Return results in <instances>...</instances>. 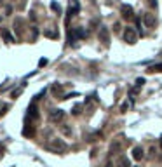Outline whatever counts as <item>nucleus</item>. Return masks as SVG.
Returning a JSON list of instances; mask_svg holds the SVG:
<instances>
[{
    "label": "nucleus",
    "instance_id": "nucleus-9",
    "mask_svg": "<svg viewBox=\"0 0 162 167\" xmlns=\"http://www.w3.org/2000/svg\"><path fill=\"white\" fill-rule=\"evenodd\" d=\"M120 139H115L114 143H112V146H110V153H112V155H114V153H117V151L120 150Z\"/></svg>",
    "mask_w": 162,
    "mask_h": 167
},
{
    "label": "nucleus",
    "instance_id": "nucleus-6",
    "mask_svg": "<svg viewBox=\"0 0 162 167\" xmlns=\"http://www.w3.org/2000/svg\"><path fill=\"white\" fill-rule=\"evenodd\" d=\"M131 155H133V158H134V160H143L145 151H143V148H141V146H136V148H133Z\"/></svg>",
    "mask_w": 162,
    "mask_h": 167
},
{
    "label": "nucleus",
    "instance_id": "nucleus-19",
    "mask_svg": "<svg viewBox=\"0 0 162 167\" xmlns=\"http://www.w3.org/2000/svg\"><path fill=\"white\" fill-rule=\"evenodd\" d=\"M80 110H82V106H80V104H77V106L73 108V115H79V113H80Z\"/></svg>",
    "mask_w": 162,
    "mask_h": 167
},
{
    "label": "nucleus",
    "instance_id": "nucleus-14",
    "mask_svg": "<svg viewBox=\"0 0 162 167\" xmlns=\"http://www.w3.org/2000/svg\"><path fill=\"white\" fill-rule=\"evenodd\" d=\"M4 38H6L7 44H12V42H14V38H12V35L9 32H4Z\"/></svg>",
    "mask_w": 162,
    "mask_h": 167
},
{
    "label": "nucleus",
    "instance_id": "nucleus-21",
    "mask_svg": "<svg viewBox=\"0 0 162 167\" xmlns=\"http://www.w3.org/2000/svg\"><path fill=\"white\" fill-rule=\"evenodd\" d=\"M143 84H145V78H136V85L138 87H141Z\"/></svg>",
    "mask_w": 162,
    "mask_h": 167
},
{
    "label": "nucleus",
    "instance_id": "nucleus-4",
    "mask_svg": "<svg viewBox=\"0 0 162 167\" xmlns=\"http://www.w3.org/2000/svg\"><path fill=\"white\" fill-rule=\"evenodd\" d=\"M49 117H51L52 122H61V120L65 119V112H63V110H51Z\"/></svg>",
    "mask_w": 162,
    "mask_h": 167
},
{
    "label": "nucleus",
    "instance_id": "nucleus-27",
    "mask_svg": "<svg viewBox=\"0 0 162 167\" xmlns=\"http://www.w3.org/2000/svg\"><path fill=\"white\" fill-rule=\"evenodd\" d=\"M134 167H136V165H134Z\"/></svg>",
    "mask_w": 162,
    "mask_h": 167
},
{
    "label": "nucleus",
    "instance_id": "nucleus-2",
    "mask_svg": "<svg viewBox=\"0 0 162 167\" xmlns=\"http://www.w3.org/2000/svg\"><path fill=\"white\" fill-rule=\"evenodd\" d=\"M124 40L127 44H134L136 40H138V33H136L134 28H131V26L125 28V30H124Z\"/></svg>",
    "mask_w": 162,
    "mask_h": 167
},
{
    "label": "nucleus",
    "instance_id": "nucleus-11",
    "mask_svg": "<svg viewBox=\"0 0 162 167\" xmlns=\"http://www.w3.org/2000/svg\"><path fill=\"white\" fill-rule=\"evenodd\" d=\"M30 115H32V119H38V112H37V106L35 104L30 106Z\"/></svg>",
    "mask_w": 162,
    "mask_h": 167
},
{
    "label": "nucleus",
    "instance_id": "nucleus-3",
    "mask_svg": "<svg viewBox=\"0 0 162 167\" xmlns=\"http://www.w3.org/2000/svg\"><path fill=\"white\" fill-rule=\"evenodd\" d=\"M120 14H122V17H124V19H127V21H129V19H133V17H134V9H133L131 6H127V4H124V6L120 7Z\"/></svg>",
    "mask_w": 162,
    "mask_h": 167
},
{
    "label": "nucleus",
    "instance_id": "nucleus-15",
    "mask_svg": "<svg viewBox=\"0 0 162 167\" xmlns=\"http://www.w3.org/2000/svg\"><path fill=\"white\" fill-rule=\"evenodd\" d=\"M44 35H45V37H49V38H58V33H56V32H51V30H47Z\"/></svg>",
    "mask_w": 162,
    "mask_h": 167
},
{
    "label": "nucleus",
    "instance_id": "nucleus-25",
    "mask_svg": "<svg viewBox=\"0 0 162 167\" xmlns=\"http://www.w3.org/2000/svg\"><path fill=\"white\" fill-rule=\"evenodd\" d=\"M47 65V59H40L38 61V66H45Z\"/></svg>",
    "mask_w": 162,
    "mask_h": 167
},
{
    "label": "nucleus",
    "instance_id": "nucleus-23",
    "mask_svg": "<svg viewBox=\"0 0 162 167\" xmlns=\"http://www.w3.org/2000/svg\"><path fill=\"white\" fill-rule=\"evenodd\" d=\"M23 134H25V136H28V134L32 136L33 134V129H32V127H30V129H25V132H23Z\"/></svg>",
    "mask_w": 162,
    "mask_h": 167
},
{
    "label": "nucleus",
    "instance_id": "nucleus-8",
    "mask_svg": "<svg viewBox=\"0 0 162 167\" xmlns=\"http://www.w3.org/2000/svg\"><path fill=\"white\" fill-rule=\"evenodd\" d=\"M79 11H80L79 2H77V0H70V9H68V14H70V16H73V14H77Z\"/></svg>",
    "mask_w": 162,
    "mask_h": 167
},
{
    "label": "nucleus",
    "instance_id": "nucleus-13",
    "mask_svg": "<svg viewBox=\"0 0 162 167\" xmlns=\"http://www.w3.org/2000/svg\"><path fill=\"white\" fill-rule=\"evenodd\" d=\"M148 71H150V73H155V71H162V63H160V65H153V66H150V68H148Z\"/></svg>",
    "mask_w": 162,
    "mask_h": 167
},
{
    "label": "nucleus",
    "instance_id": "nucleus-17",
    "mask_svg": "<svg viewBox=\"0 0 162 167\" xmlns=\"http://www.w3.org/2000/svg\"><path fill=\"white\" fill-rule=\"evenodd\" d=\"M155 157H157V148L155 146H152L150 148V158H155Z\"/></svg>",
    "mask_w": 162,
    "mask_h": 167
},
{
    "label": "nucleus",
    "instance_id": "nucleus-22",
    "mask_svg": "<svg viewBox=\"0 0 162 167\" xmlns=\"http://www.w3.org/2000/svg\"><path fill=\"white\" fill-rule=\"evenodd\" d=\"M21 91H23V87H21V89H17V91H12V97L19 96V94H21Z\"/></svg>",
    "mask_w": 162,
    "mask_h": 167
},
{
    "label": "nucleus",
    "instance_id": "nucleus-26",
    "mask_svg": "<svg viewBox=\"0 0 162 167\" xmlns=\"http://www.w3.org/2000/svg\"><path fill=\"white\" fill-rule=\"evenodd\" d=\"M105 167H112V164H110V162H108V164H106V165H105Z\"/></svg>",
    "mask_w": 162,
    "mask_h": 167
},
{
    "label": "nucleus",
    "instance_id": "nucleus-18",
    "mask_svg": "<svg viewBox=\"0 0 162 167\" xmlns=\"http://www.w3.org/2000/svg\"><path fill=\"white\" fill-rule=\"evenodd\" d=\"M148 2V6L152 7V9H157V0H146Z\"/></svg>",
    "mask_w": 162,
    "mask_h": 167
},
{
    "label": "nucleus",
    "instance_id": "nucleus-20",
    "mask_svg": "<svg viewBox=\"0 0 162 167\" xmlns=\"http://www.w3.org/2000/svg\"><path fill=\"white\" fill-rule=\"evenodd\" d=\"M7 108H9V104H2V106H0V115H4L6 113V110Z\"/></svg>",
    "mask_w": 162,
    "mask_h": 167
},
{
    "label": "nucleus",
    "instance_id": "nucleus-16",
    "mask_svg": "<svg viewBox=\"0 0 162 167\" xmlns=\"http://www.w3.org/2000/svg\"><path fill=\"white\" fill-rule=\"evenodd\" d=\"M61 131H63L66 136H70V134H71V129L68 127V125H63V127H61Z\"/></svg>",
    "mask_w": 162,
    "mask_h": 167
},
{
    "label": "nucleus",
    "instance_id": "nucleus-10",
    "mask_svg": "<svg viewBox=\"0 0 162 167\" xmlns=\"http://www.w3.org/2000/svg\"><path fill=\"white\" fill-rule=\"evenodd\" d=\"M51 91H52V94H54V96H61V92H63V87H61V85H58V84H54Z\"/></svg>",
    "mask_w": 162,
    "mask_h": 167
},
{
    "label": "nucleus",
    "instance_id": "nucleus-24",
    "mask_svg": "<svg viewBox=\"0 0 162 167\" xmlns=\"http://www.w3.org/2000/svg\"><path fill=\"white\" fill-rule=\"evenodd\" d=\"M51 7H52L54 11H58V12H60V6H58L56 2H52V4H51Z\"/></svg>",
    "mask_w": 162,
    "mask_h": 167
},
{
    "label": "nucleus",
    "instance_id": "nucleus-12",
    "mask_svg": "<svg viewBox=\"0 0 162 167\" xmlns=\"http://www.w3.org/2000/svg\"><path fill=\"white\" fill-rule=\"evenodd\" d=\"M119 165H120V167H131V162H129V158H125V157H122V158H120V162H119Z\"/></svg>",
    "mask_w": 162,
    "mask_h": 167
},
{
    "label": "nucleus",
    "instance_id": "nucleus-5",
    "mask_svg": "<svg viewBox=\"0 0 162 167\" xmlns=\"http://www.w3.org/2000/svg\"><path fill=\"white\" fill-rule=\"evenodd\" d=\"M143 21H145L146 28H155V25H157V17L153 16V14H150V12H146L145 16H143Z\"/></svg>",
    "mask_w": 162,
    "mask_h": 167
},
{
    "label": "nucleus",
    "instance_id": "nucleus-1",
    "mask_svg": "<svg viewBox=\"0 0 162 167\" xmlns=\"http://www.w3.org/2000/svg\"><path fill=\"white\" fill-rule=\"evenodd\" d=\"M45 148H47L49 151H52V153H63V151L66 150V143L63 139H51L45 145Z\"/></svg>",
    "mask_w": 162,
    "mask_h": 167
},
{
    "label": "nucleus",
    "instance_id": "nucleus-7",
    "mask_svg": "<svg viewBox=\"0 0 162 167\" xmlns=\"http://www.w3.org/2000/svg\"><path fill=\"white\" fill-rule=\"evenodd\" d=\"M99 40H101L103 44H108V42H110V33H108V30L105 26L99 28Z\"/></svg>",
    "mask_w": 162,
    "mask_h": 167
}]
</instances>
